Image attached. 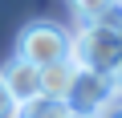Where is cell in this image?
Here are the masks:
<instances>
[{"label": "cell", "mask_w": 122, "mask_h": 118, "mask_svg": "<svg viewBox=\"0 0 122 118\" xmlns=\"http://www.w3.org/2000/svg\"><path fill=\"white\" fill-rule=\"evenodd\" d=\"M65 118H98V114H90V110H69Z\"/></svg>", "instance_id": "9c48e42d"}, {"label": "cell", "mask_w": 122, "mask_h": 118, "mask_svg": "<svg viewBox=\"0 0 122 118\" xmlns=\"http://www.w3.org/2000/svg\"><path fill=\"white\" fill-rule=\"evenodd\" d=\"M106 118H122V110H114V114H106Z\"/></svg>", "instance_id": "8fae6325"}, {"label": "cell", "mask_w": 122, "mask_h": 118, "mask_svg": "<svg viewBox=\"0 0 122 118\" xmlns=\"http://www.w3.org/2000/svg\"><path fill=\"white\" fill-rule=\"evenodd\" d=\"M0 86H4L8 98L25 110V106H33L41 98V69L29 65V61H20V57H12V61L4 65V73H0Z\"/></svg>", "instance_id": "3957f363"}, {"label": "cell", "mask_w": 122, "mask_h": 118, "mask_svg": "<svg viewBox=\"0 0 122 118\" xmlns=\"http://www.w3.org/2000/svg\"><path fill=\"white\" fill-rule=\"evenodd\" d=\"M73 82H77V69L69 65V57H65V61H53V65H45V69H41V98L69 102Z\"/></svg>", "instance_id": "277c9868"}, {"label": "cell", "mask_w": 122, "mask_h": 118, "mask_svg": "<svg viewBox=\"0 0 122 118\" xmlns=\"http://www.w3.org/2000/svg\"><path fill=\"white\" fill-rule=\"evenodd\" d=\"M16 57L37 65V69H45L53 61H65L69 57V33L61 25H53V21H33L16 37Z\"/></svg>", "instance_id": "7a4b0ae2"}, {"label": "cell", "mask_w": 122, "mask_h": 118, "mask_svg": "<svg viewBox=\"0 0 122 118\" xmlns=\"http://www.w3.org/2000/svg\"><path fill=\"white\" fill-rule=\"evenodd\" d=\"M94 25H102V29L114 33V37H122V0H110V4L94 16Z\"/></svg>", "instance_id": "8992f818"}, {"label": "cell", "mask_w": 122, "mask_h": 118, "mask_svg": "<svg viewBox=\"0 0 122 118\" xmlns=\"http://www.w3.org/2000/svg\"><path fill=\"white\" fill-rule=\"evenodd\" d=\"M106 4H110V0H69V8H73L81 21H94V16H98Z\"/></svg>", "instance_id": "52a82bcc"}, {"label": "cell", "mask_w": 122, "mask_h": 118, "mask_svg": "<svg viewBox=\"0 0 122 118\" xmlns=\"http://www.w3.org/2000/svg\"><path fill=\"white\" fill-rule=\"evenodd\" d=\"M69 114V102H53V98H37L33 106H25L16 118H65Z\"/></svg>", "instance_id": "5b68a950"}, {"label": "cell", "mask_w": 122, "mask_h": 118, "mask_svg": "<svg viewBox=\"0 0 122 118\" xmlns=\"http://www.w3.org/2000/svg\"><path fill=\"white\" fill-rule=\"evenodd\" d=\"M110 77H114V82L122 86V57H118V65H114V73H110Z\"/></svg>", "instance_id": "30bf717a"}, {"label": "cell", "mask_w": 122, "mask_h": 118, "mask_svg": "<svg viewBox=\"0 0 122 118\" xmlns=\"http://www.w3.org/2000/svg\"><path fill=\"white\" fill-rule=\"evenodd\" d=\"M118 57H122V37L106 33L94 21H86L69 37V65L77 73H102V77H110L114 65H118Z\"/></svg>", "instance_id": "6da1fadb"}, {"label": "cell", "mask_w": 122, "mask_h": 118, "mask_svg": "<svg viewBox=\"0 0 122 118\" xmlns=\"http://www.w3.org/2000/svg\"><path fill=\"white\" fill-rule=\"evenodd\" d=\"M16 114H20V106L8 98V90H4V86H0V118H16Z\"/></svg>", "instance_id": "ba28073f"}]
</instances>
